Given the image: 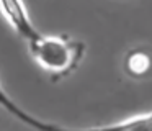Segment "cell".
<instances>
[{
	"instance_id": "obj_1",
	"label": "cell",
	"mask_w": 152,
	"mask_h": 131,
	"mask_svg": "<svg viewBox=\"0 0 152 131\" xmlns=\"http://www.w3.org/2000/svg\"><path fill=\"white\" fill-rule=\"evenodd\" d=\"M26 46L34 62L53 79H62L74 72L85 52L83 43L41 31L28 39Z\"/></svg>"
},
{
	"instance_id": "obj_4",
	"label": "cell",
	"mask_w": 152,
	"mask_h": 131,
	"mask_svg": "<svg viewBox=\"0 0 152 131\" xmlns=\"http://www.w3.org/2000/svg\"><path fill=\"white\" fill-rule=\"evenodd\" d=\"M151 66H152L151 56L144 51H134L126 59V71H128L129 75H134V77L144 75L151 69Z\"/></svg>"
},
{
	"instance_id": "obj_3",
	"label": "cell",
	"mask_w": 152,
	"mask_h": 131,
	"mask_svg": "<svg viewBox=\"0 0 152 131\" xmlns=\"http://www.w3.org/2000/svg\"><path fill=\"white\" fill-rule=\"evenodd\" d=\"M0 15L25 43L39 31L31 21L26 7L20 2H0Z\"/></svg>"
},
{
	"instance_id": "obj_2",
	"label": "cell",
	"mask_w": 152,
	"mask_h": 131,
	"mask_svg": "<svg viewBox=\"0 0 152 131\" xmlns=\"http://www.w3.org/2000/svg\"><path fill=\"white\" fill-rule=\"evenodd\" d=\"M0 108H4L13 118H17L18 121H21L23 124H26V126L33 128L36 131H152V111L128 118V120L119 121V123H111L106 124V126H95V128H82V130L62 128L54 123H46V121H41L39 118L23 111L17 103H13L10 100V97L5 93V90L2 88V84H0Z\"/></svg>"
}]
</instances>
